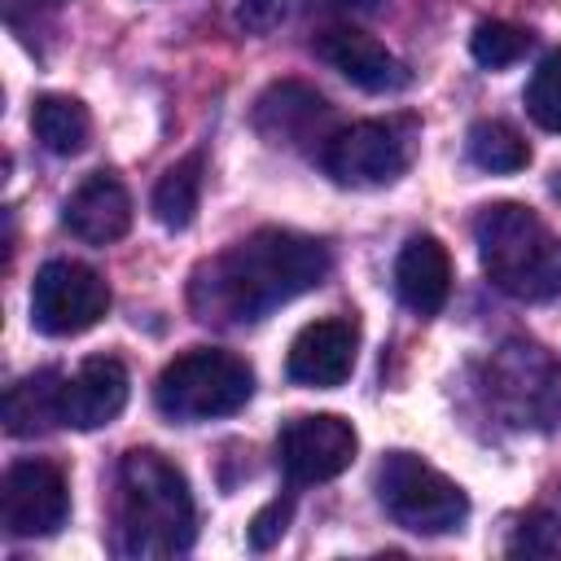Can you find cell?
Returning <instances> with one entry per match:
<instances>
[{"label": "cell", "mask_w": 561, "mask_h": 561, "mask_svg": "<svg viewBox=\"0 0 561 561\" xmlns=\"http://www.w3.org/2000/svg\"><path fill=\"white\" fill-rule=\"evenodd\" d=\"M329 276V245L289 232L259 228L245 241L219 250L193 272L188 302L206 324H250L316 289Z\"/></svg>", "instance_id": "1"}, {"label": "cell", "mask_w": 561, "mask_h": 561, "mask_svg": "<svg viewBox=\"0 0 561 561\" xmlns=\"http://www.w3.org/2000/svg\"><path fill=\"white\" fill-rule=\"evenodd\" d=\"M193 543V495L184 473L153 447L118 465V548L127 557H180Z\"/></svg>", "instance_id": "2"}, {"label": "cell", "mask_w": 561, "mask_h": 561, "mask_svg": "<svg viewBox=\"0 0 561 561\" xmlns=\"http://www.w3.org/2000/svg\"><path fill=\"white\" fill-rule=\"evenodd\" d=\"M473 241L482 272L508 298H557V241L548 237L543 219L522 202L482 206L473 219Z\"/></svg>", "instance_id": "3"}, {"label": "cell", "mask_w": 561, "mask_h": 561, "mask_svg": "<svg viewBox=\"0 0 561 561\" xmlns=\"http://www.w3.org/2000/svg\"><path fill=\"white\" fill-rule=\"evenodd\" d=\"M254 394V373L241 355L219 351V346H193L175 355L158 381H153V403L171 421H210V416H232L245 408Z\"/></svg>", "instance_id": "4"}, {"label": "cell", "mask_w": 561, "mask_h": 561, "mask_svg": "<svg viewBox=\"0 0 561 561\" xmlns=\"http://www.w3.org/2000/svg\"><path fill=\"white\" fill-rule=\"evenodd\" d=\"M377 500L403 530L416 535H447L469 517L465 491L412 451H390L377 465Z\"/></svg>", "instance_id": "5"}, {"label": "cell", "mask_w": 561, "mask_h": 561, "mask_svg": "<svg viewBox=\"0 0 561 561\" xmlns=\"http://www.w3.org/2000/svg\"><path fill=\"white\" fill-rule=\"evenodd\" d=\"M416 153V118H364L333 131L320 149L324 171L346 188H381L394 184Z\"/></svg>", "instance_id": "6"}, {"label": "cell", "mask_w": 561, "mask_h": 561, "mask_svg": "<svg viewBox=\"0 0 561 561\" xmlns=\"http://www.w3.org/2000/svg\"><path fill=\"white\" fill-rule=\"evenodd\" d=\"M110 311V285L101 272L75 259H48L31 280V324L48 337H75Z\"/></svg>", "instance_id": "7"}, {"label": "cell", "mask_w": 561, "mask_h": 561, "mask_svg": "<svg viewBox=\"0 0 561 561\" xmlns=\"http://www.w3.org/2000/svg\"><path fill=\"white\" fill-rule=\"evenodd\" d=\"M491 399L517 425H548L561 412V368L535 342H508L491 359Z\"/></svg>", "instance_id": "8"}, {"label": "cell", "mask_w": 561, "mask_h": 561, "mask_svg": "<svg viewBox=\"0 0 561 561\" xmlns=\"http://www.w3.org/2000/svg\"><path fill=\"white\" fill-rule=\"evenodd\" d=\"M70 517L66 473L48 460H18L0 486V522L13 539H44L57 535Z\"/></svg>", "instance_id": "9"}, {"label": "cell", "mask_w": 561, "mask_h": 561, "mask_svg": "<svg viewBox=\"0 0 561 561\" xmlns=\"http://www.w3.org/2000/svg\"><path fill=\"white\" fill-rule=\"evenodd\" d=\"M250 123L267 145L307 149V145H324L329 140L333 105L302 79H276V83H267L259 92Z\"/></svg>", "instance_id": "10"}, {"label": "cell", "mask_w": 561, "mask_h": 561, "mask_svg": "<svg viewBox=\"0 0 561 561\" xmlns=\"http://www.w3.org/2000/svg\"><path fill=\"white\" fill-rule=\"evenodd\" d=\"M355 447H359V438H355L351 421H342L333 412L294 416L276 438L280 469L294 482H329V478H337L355 460Z\"/></svg>", "instance_id": "11"}, {"label": "cell", "mask_w": 561, "mask_h": 561, "mask_svg": "<svg viewBox=\"0 0 561 561\" xmlns=\"http://www.w3.org/2000/svg\"><path fill=\"white\" fill-rule=\"evenodd\" d=\"M355 351H359V324L351 316H329V320H311L298 329V337L289 342V359L285 373L298 386L311 390H333L351 377L355 368Z\"/></svg>", "instance_id": "12"}, {"label": "cell", "mask_w": 561, "mask_h": 561, "mask_svg": "<svg viewBox=\"0 0 561 561\" xmlns=\"http://www.w3.org/2000/svg\"><path fill=\"white\" fill-rule=\"evenodd\" d=\"M316 57L329 61L337 75H346L364 92H399L408 83V66L386 44H377L373 35H364L355 26L320 31L316 35Z\"/></svg>", "instance_id": "13"}, {"label": "cell", "mask_w": 561, "mask_h": 561, "mask_svg": "<svg viewBox=\"0 0 561 561\" xmlns=\"http://www.w3.org/2000/svg\"><path fill=\"white\" fill-rule=\"evenodd\" d=\"M61 224L88 241V245H110L118 237H127L131 228V193L114 171H96L88 175L61 206Z\"/></svg>", "instance_id": "14"}, {"label": "cell", "mask_w": 561, "mask_h": 561, "mask_svg": "<svg viewBox=\"0 0 561 561\" xmlns=\"http://www.w3.org/2000/svg\"><path fill=\"white\" fill-rule=\"evenodd\" d=\"M127 368L114 355H92L66 377V425L101 430L127 408Z\"/></svg>", "instance_id": "15"}, {"label": "cell", "mask_w": 561, "mask_h": 561, "mask_svg": "<svg viewBox=\"0 0 561 561\" xmlns=\"http://www.w3.org/2000/svg\"><path fill=\"white\" fill-rule=\"evenodd\" d=\"M394 289L416 316H438L451 294V259L438 237H412L394 259Z\"/></svg>", "instance_id": "16"}, {"label": "cell", "mask_w": 561, "mask_h": 561, "mask_svg": "<svg viewBox=\"0 0 561 561\" xmlns=\"http://www.w3.org/2000/svg\"><path fill=\"white\" fill-rule=\"evenodd\" d=\"M53 425H66V377L57 368H39L13 381L4 394V430L13 438H35Z\"/></svg>", "instance_id": "17"}, {"label": "cell", "mask_w": 561, "mask_h": 561, "mask_svg": "<svg viewBox=\"0 0 561 561\" xmlns=\"http://www.w3.org/2000/svg\"><path fill=\"white\" fill-rule=\"evenodd\" d=\"M31 131H35V140L48 153L70 158V153H83L88 149V140H92V114H88L83 101L61 96V92H48L31 110Z\"/></svg>", "instance_id": "18"}, {"label": "cell", "mask_w": 561, "mask_h": 561, "mask_svg": "<svg viewBox=\"0 0 561 561\" xmlns=\"http://www.w3.org/2000/svg\"><path fill=\"white\" fill-rule=\"evenodd\" d=\"M465 149H469V162L491 171V175H513L530 162V145L522 140V131L500 123V118L473 123L469 136H465Z\"/></svg>", "instance_id": "19"}, {"label": "cell", "mask_w": 561, "mask_h": 561, "mask_svg": "<svg viewBox=\"0 0 561 561\" xmlns=\"http://www.w3.org/2000/svg\"><path fill=\"white\" fill-rule=\"evenodd\" d=\"M197 202H202V158L188 153L184 162H175V167L158 180V188H153V215H158L162 228L180 232V228L193 224Z\"/></svg>", "instance_id": "20"}, {"label": "cell", "mask_w": 561, "mask_h": 561, "mask_svg": "<svg viewBox=\"0 0 561 561\" xmlns=\"http://www.w3.org/2000/svg\"><path fill=\"white\" fill-rule=\"evenodd\" d=\"M469 48H473V57L482 61V66H491V70H504V66H513V61H522L526 57V48H530V31H522V26H513V22H478L473 26V39H469Z\"/></svg>", "instance_id": "21"}, {"label": "cell", "mask_w": 561, "mask_h": 561, "mask_svg": "<svg viewBox=\"0 0 561 561\" xmlns=\"http://www.w3.org/2000/svg\"><path fill=\"white\" fill-rule=\"evenodd\" d=\"M526 114L543 131H561V53H548L526 83Z\"/></svg>", "instance_id": "22"}, {"label": "cell", "mask_w": 561, "mask_h": 561, "mask_svg": "<svg viewBox=\"0 0 561 561\" xmlns=\"http://www.w3.org/2000/svg\"><path fill=\"white\" fill-rule=\"evenodd\" d=\"M508 552H526V557L561 552V522H557L552 513H530V517L517 526V535H513Z\"/></svg>", "instance_id": "23"}, {"label": "cell", "mask_w": 561, "mask_h": 561, "mask_svg": "<svg viewBox=\"0 0 561 561\" xmlns=\"http://www.w3.org/2000/svg\"><path fill=\"white\" fill-rule=\"evenodd\" d=\"M289 513H294V500L285 495H276L272 504H263L259 513H254V522H250V548H259V552H267L280 535H285V526H289Z\"/></svg>", "instance_id": "24"}, {"label": "cell", "mask_w": 561, "mask_h": 561, "mask_svg": "<svg viewBox=\"0 0 561 561\" xmlns=\"http://www.w3.org/2000/svg\"><path fill=\"white\" fill-rule=\"evenodd\" d=\"M285 9H289V0H241L237 4V22L245 31H272V26H280Z\"/></svg>", "instance_id": "25"}, {"label": "cell", "mask_w": 561, "mask_h": 561, "mask_svg": "<svg viewBox=\"0 0 561 561\" xmlns=\"http://www.w3.org/2000/svg\"><path fill=\"white\" fill-rule=\"evenodd\" d=\"M386 0H311V9H324V13H346V18H364V13H377Z\"/></svg>", "instance_id": "26"}, {"label": "cell", "mask_w": 561, "mask_h": 561, "mask_svg": "<svg viewBox=\"0 0 561 561\" xmlns=\"http://www.w3.org/2000/svg\"><path fill=\"white\" fill-rule=\"evenodd\" d=\"M557 294H561V241H557Z\"/></svg>", "instance_id": "27"}, {"label": "cell", "mask_w": 561, "mask_h": 561, "mask_svg": "<svg viewBox=\"0 0 561 561\" xmlns=\"http://www.w3.org/2000/svg\"><path fill=\"white\" fill-rule=\"evenodd\" d=\"M26 4H61V0H26Z\"/></svg>", "instance_id": "28"}]
</instances>
